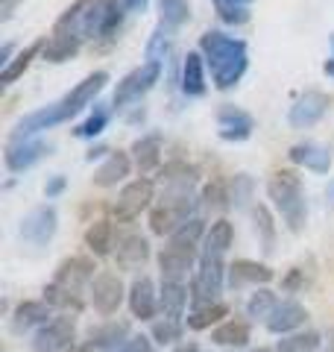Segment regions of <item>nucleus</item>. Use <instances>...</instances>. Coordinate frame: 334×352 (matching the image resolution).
Wrapping results in <instances>:
<instances>
[{
  "label": "nucleus",
  "instance_id": "f257e3e1",
  "mask_svg": "<svg viewBox=\"0 0 334 352\" xmlns=\"http://www.w3.org/2000/svg\"><path fill=\"white\" fill-rule=\"evenodd\" d=\"M197 50L203 53L217 91H232L249 71V44L226 30H205Z\"/></svg>",
  "mask_w": 334,
  "mask_h": 352
},
{
  "label": "nucleus",
  "instance_id": "f03ea898",
  "mask_svg": "<svg viewBox=\"0 0 334 352\" xmlns=\"http://www.w3.org/2000/svg\"><path fill=\"white\" fill-rule=\"evenodd\" d=\"M94 9L97 0H74L56 18L50 36H44L41 59L50 65H65L80 53L85 41H94Z\"/></svg>",
  "mask_w": 334,
  "mask_h": 352
},
{
  "label": "nucleus",
  "instance_id": "7ed1b4c3",
  "mask_svg": "<svg viewBox=\"0 0 334 352\" xmlns=\"http://www.w3.org/2000/svg\"><path fill=\"white\" fill-rule=\"evenodd\" d=\"M94 261L88 256H71L65 258L59 267H56L53 282L44 288V302H50L53 308H62V311H82L85 305V294L91 291L94 282Z\"/></svg>",
  "mask_w": 334,
  "mask_h": 352
},
{
  "label": "nucleus",
  "instance_id": "20e7f679",
  "mask_svg": "<svg viewBox=\"0 0 334 352\" xmlns=\"http://www.w3.org/2000/svg\"><path fill=\"white\" fill-rule=\"evenodd\" d=\"M267 200L276 208V214L285 220V226L291 232H302L308 223V197H305V185L302 176L296 170H276L267 179Z\"/></svg>",
  "mask_w": 334,
  "mask_h": 352
},
{
  "label": "nucleus",
  "instance_id": "39448f33",
  "mask_svg": "<svg viewBox=\"0 0 334 352\" xmlns=\"http://www.w3.org/2000/svg\"><path fill=\"white\" fill-rule=\"evenodd\" d=\"M226 276H229L226 258L199 252L197 273L191 276V308H203V305H211V302H220V294H223V288H226Z\"/></svg>",
  "mask_w": 334,
  "mask_h": 352
},
{
  "label": "nucleus",
  "instance_id": "423d86ee",
  "mask_svg": "<svg viewBox=\"0 0 334 352\" xmlns=\"http://www.w3.org/2000/svg\"><path fill=\"white\" fill-rule=\"evenodd\" d=\"M162 74H164V65L159 62H141L138 68H132L126 76H120L115 91H111V109L120 112V109L138 106L155 88V82L162 80Z\"/></svg>",
  "mask_w": 334,
  "mask_h": 352
},
{
  "label": "nucleus",
  "instance_id": "0eeeda50",
  "mask_svg": "<svg viewBox=\"0 0 334 352\" xmlns=\"http://www.w3.org/2000/svg\"><path fill=\"white\" fill-rule=\"evenodd\" d=\"M155 200V179L150 176H138V179L126 182L124 188H120L118 200H115V217L120 223H132L135 217H141V212H147Z\"/></svg>",
  "mask_w": 334,
  "mask_h": 352
},
{
  "label": "nucleus",
  "instance_id": "6e6552de",
  "mask_svg": "<svg viewBox=\"0 0 334 352\" xmlns=\"http://www.w3.org/2000/svg\"><path fill=\"white\" fill-rule=\"evenodd\" d=\"M50 153H53V144L44 141L41 135L38 138H6L3 164L9 173H27L36 168L44 156H50Z\"/></svg>",
  "mask_w": 334,
  "mask_h": 352
},
{
  "label": "nucleus",
  "instance_id": "1a4fd4ad",
  "mask_svg": "<svg viewBox=\"0 0 334 352\" xmlns=\"http://www.w3.org/2000/svg\"><path fill=\"white\" fill-rule=\"evenodd\" d=\"M56 229H59V212H56L50 203H41L21 217L18 235L30 247H47L56 235Z\"/></svg>",
  "mask_w": 334,
  "mask_h": 352
},
{
  "label": "nucleus",
  "instance_id": "9d476101",
  "mask_svg": "<svg viewBox=\"0 0 334 352\" xmlns=\"http://www.w3.org/2000/svg\"><path fill=\"white\" fill-rule=\"evenodd\" d=\"M155 185L162 188V197H194L199 185V170L185 159L164 162L155 173Z\"/></svg>",
  "mask_w": 334,
  "mask_h": 352
},
{
  "label": "nucleus",
  "instance_id": "9b49d317",
  "mask_svg": "<svg viewBox=\"0 0 334 352\" xmlns=\"http://www.w3.org/2000/svg\"><path fill=\"white\" fill-rule=\"evenodd\" d=\"M217 138L226 141V144H243V141L252 138V132L258 129V120H255L247 109H241L235 103H223L217 109Z\"/></svg>",
  "mask_w": 334,
  "mask_h": 352
},
{
  "label": "nucleus",
  "instance_id": "f8f14e48",
  "mask_svg": "<svg viewBox=\"0 0 334 352\" xmlns=\"http://www.w3.org/2000/svg\"><path fill=\"white\" fill-rule=\"evenodd\" d=\"M126 294H129V291L124 288V282H120L118 273L100 270L97 276H94V282H91V291H88V302L94 305L97 314L111 317V314H118L120 305H124Z\"/></svg>",
  "mask_w": 334,
  "mask_h": 352
},
{
  "label": "nucleus",
  "instance_id": "ddd939ff",
  "mask_svg": "<svg viewBox=\"0 0 334 352\" xmlns=\"http://www.w3.org/2000/svg\"><path fill=\"white\" fill-rule=\"evenodd\" d=\"M76 346V323L71 314L53 317L47 326H41L32 335V349L36 352H71Z\"/></svg>",
  "mask_w": 334,
  "mask_h": 352
},
{
  "label": "nucleus",
  "instance_id": "4468645a",
  "mask_svg": "<svg viewBox=\"0 0 334 352\" xmlns=\"http://www.w3.org/2000/svg\"><path fill=\"white\" fill-rule=\"evenodd\" d=\"M329 94L326 91H317V88H308L305 94H299L293 106L287 109V124H291L293 129H311V126H317L322 118H326L329 112Z\"/></svg>",
  "mask_w": 334,
  "mask_h": 352
},
{
  "label": "nucleus",
  "instance_id": "2eb2a0df",
  "mask_svg": "<svg viewBox=\"0 0 334 352\" xmlns=\"http://www.w3.org/2000/svg\"><path fill=\"white\" fill-rule=\"evenodd\" d=\"M179 91L188 100L205 97L208 91V65L199 50H188L179 65Z\"/></svg>",
  "mask_w": 334,
  "mask_h": 352
},
{
  "label": "nucleus",
  "instance_id": "dca6fc26",
  "mask_svg": "<svg viewBox=\"0 0 334 352\" xmlns=\"http://www.w3.org/2000/svg\"><path fill=\"white\" fill-rule=\"evenodd\" d=\"M287 159H291L296 168H305L311 173H329L334 164V153L329 144H322V141L305 138V141H296V144L287 150Z\"/></svg>",
  "mask_w": 334,
  "mask_h": 352
},
{
  "label": "nucleus",
  "instance_id": "f3484780",
  "mask_svg": "<svg viewBox=\"0 0 334 352\" xmlns=\"http://www.w3.org/2000/svg\"><path fill=\"white\" fill-rule=\"evenodd\" d=\"M273 267L264 261H252V258H238L229 264V276H226V285L232 291H241L252 285V288H267L273 282Z\"/></svg>",
  "mask_w": 334,
  "mask_h": 352
},
{
  "label": "nucleus",
  "instance_id": "a211bd4d",
  "mask_svg": "<svg viewBox=\"0 0 334 352\" xmlns=\"http://www.w3.org/2000/svg\"><path fill=\"white\" fill-rule=\"evenodd\" d=\"M129 156L135 162V168L141 176H147L153 170L162 168V156H164V138L162 132H147V135H141L132 141L129 147Z\"/></svg>",
  "mask_w": 334,
  "mask_h": 352
},
{
  "label": "nucleus",
  "instance_id": "6ab92c4d",
  "mask_svg": "<svg viewBox=\"0 0 334 352\" xmlns=\"http://www.w3.org/2000/svg\"><path fill=\"white\" fill-rule=\"evenodd\" d=\"M126 302H129L132 317H138V320H153V317L159 314V288L153 285L150 276H135V282L129 285Z\"/></svg>",
  "mask_w": 334,
  "mask_h": 352
},
{
  "label": "nucleus",
  "instance_id": "aec40b11",
  "mask_svg": "<svg viewBox=\"0 0 334 352\" xmlns=\"http://www.w3.org/2000/svg\"><path fill=\"white\" fill-rule=\"evenodd\" d=\"M305 320H308V311H305V305L302 302H296L293 296H287V300H278V305H276V311L267 317V329H270L273 335H291V332H296V329H302L305 326Z\"/></svg>",
  "mask_w": 334,
  "mask_h": 352
},
{
  "label": "nucleus",
  "instance_id": "412c9836",
  "mask_svg": "<svg viewBox=\"0 0 334 352\" xmlns=\"http://www.w3.org/2000/svg\"><path fill=\"white\" fill-rule=\"evenodd\" d=\"M132 168H135V162H132L129 153L111 150L109 156L100 162V168L94 170V185L97 188H115V185H120L132 173Z\"/></svg>",
  "mask_w": 334,
  "mask_h": 352
},
{
  "label": "nucleus",
  "instance_id": "4be33fe9",
  "mask_svg": "<svg viewBox=\"0 0 334 352\" xmlns=\"http://www.w3.org/2000/svg\"><path fill=\"white\" fill-rule=\"evenodd\" d=\"M159 273H162V282H185L188 276H194L197 273L194 252L164 247L159 252Z\"/></svg>",
  "mask_w": 334,
  "mask_h": 352
},
{
  "label": "nucleus",
  "instance_id": "5701e85b",
  "mask_svg": "<svg viewBox=\"0 0 334 352\" xmlns=\"http://www.w3.org/2000/svg\"><path fill=\"white\" fill-rule=\"evenodd\" d=\"M115 258L124 270H141L150 258V241L138 235V232H126L118 238V247H115Z\"/></svg>",
  "mask_w": 334,
  "mask_h": 352
},
{
  "label": "nucleus",
  "instance_id": "b1692460",
  "mask_svg": "<svg viewBox=\"0 0 334 352\" xmlns=\"http://www.w3.org/2000/svg\"><path fill=\"white\" fill-rule=\"evenodd\" d=\"M126 9L120 0H97L94 9V41H109L118 36L120 24H124Z\"/></svg>",
  "mask_w": 334,
  "mask_h": 352
},
{
  "label": "nucleus",
  "instance_id": "393cba45",
  "mask_svg": "<svg viewBox=\"0 0 334 352\" xmlns=\"http://www.w3.org/2000/svg\"><path fill=\"white\" fill-rule=\"evenodd\" d=\"M129 338H132V332H129L126 320H106V323H100V326H94L91 332H88L85 346L88 349H100V352H115Z\"/></svg>",
  "mask_w": 334,
  "mask_h": 352
},
{
  "label": "nucleus",
  "instance_id": "a878e982",
  "mask_svg": "<svg viewBox=\"0 0 334 352\" xmlns=\"http://www.w3.org/2000/svg\"><path fill=\"white\" fill-rule=\"evenodd\" d=\"M53 320V305L44 300H24L12 314L15 332H30V329H41Z\"/></svg>",
  "mask_w": 334,
  "mask_h": 352
},
{
  "label": "nucleus",
  "instance_id": "bb28decb",
  "mask_svg": "<svg viewBox=\"0 0 334 352\" xmlns=\"http://www.w3.org/2000/svg\"><path fill=\"white\" fill-rule=\"evenodd\" d=\"M191 302V291L185 288V282H162L159 288V311L170 320H182L185 308Z\"/></svg>",
  "mask_w": 334,
  "mask_h": 352
},
{
  "label": "nucleus",
  "instance_id": "cd10ccee",
  "mask_svg": "<svg viewBox=\"0 0 334 352\" xmlns=\"http://www.w3.org/2000/svg\"><path fill=\"white\" fill-rule=\"evenodd\" d=\"M41 50H44V38H36L32 44H27V47H21L15 53V59L6 65V68H0V85L9 88V85H15L21 76L27 74V68L36 59H41Z\"/></svg>",
  "mask_w": 334,
  "mask_h": 352
},
{
  "label": "nucleus",
  "instance_id": "c85d7f7f",
  "mask_svg": "<svg viewBox=\"0 0 334 352\" xmlns=\"http://www.w3.org/2000/svg\"><path fill=\"white\" fill-rule=\"evenodd\" d=\"M232 244H235V226L229 223L226 217L214 220V223L208 226L205 232V241H203V250L205 256H217V258H226V252L232 250Z\"/></svg>",
  "mask_w": 334,
  "mask_h": 352
},
{
  "label": "nucleus",
  "instance_id": "c756f323",
  "mask_svg": "<svg viewBox=\"0 0 334 352\" xmlns=\"http://www.w3.org/2000/svg\"><path fill=\"white\" fill-rule=\"evenodd\" d=\"M85 247L91 256L103 258L109 252H115V226L109 217H97L91 226L85 229Z\"/></svg>",
  "mask_w": 334,
  "mask_h": 352
},
{
  "label": "nucleus",
  "instance_id": "7c9ffc66",
  "mask_svg": "<svg viewBox=\"0 0 334 352\" xmlns=\"http://www.w3.org/2000/svg\"><path fill=\"white\" fill-rule=\"evenodd\" d=\"M176 32H179V30H173V27H167V24H155L153 36L147 38V47H144V59L164 65L167 59H170V53H173Z\"/></svg>",
  "mask_w": 334,
  "mask_h": 352
},
{
  "label": "nucleus",
  "instance_id": "2f4dec72",
  "mask_svg": "<svg viewBox=\"0 0 334 352\" xmlns=\"http://www.w3.org/2000/svg\"><path fill=\"white\" fill-rule=\"evenodd\" d=\"M211 340L217 346H229V349H241L252 340V329L247 320H223L220 326H214L211 332Z\"/></svg>",
  "mask_w": 334,
  "mask_h": 352
},
{
  "label": "nucleus",
  "instance_id": "473e14b6",
  "mask_svg": "<svg viewBox=\"0 0 334 352\" xmlns=\"http://www.w3.org/2000/svg\"><path fill=\"white\" fill-rule=\"evenodd\" d=\"M205 232H208V226H205V220L203 217H191L188 223H182L176 232L167 238V247H176V250H188V252H194L199 244L205 241Z\"/></svg>",
  "mask_w": 334,
  "mask_h": 352
},
{
  "label": "nucleus",
  "instance_id": "72a5a7b5",
  "mask_svg": "<svg viewBox=\"0 0 334 352\" xmlns=\"http://www.w3.org/2000/svg\"><path fill=\"white\" fill-rule=\"evenodd\" d=\"M111 103H103V100H97L91 109H88V115H85V120H80L76 124V129H74V135L76 138H97L100 132H103L106 126H109V120H111Z\"/></svg>",
  "mask_w": 334,
  "mask_h": 352
},
{
  "label": "nucleus",
  "instance_id": "f704fd0d",
  "mask_svg": "<svg viewBox=\"0 0 334 352\" xmlns=\"http://www.w3.org/2000/svg\"><path fill=\"white\" fill-rule=\"evenodd\" d=\"M252 223H255V235H258V244L264 252H273L276 250V220L270 206L258 203L252 208Z\"/></svg>",
  "mask_w": 334,
  "mask_h": 352
},
{
  "label": "nucleus",
  "instance_id": "c9c22d12",
  "mask_svg": "<svg viewBox=\"0 0 334 352\" xmlns=\"http://www.w3.org/2000/svg\"><path fill=\"white\" fill-rule=\"evenodd\" d=\"M229 317V305L223 302H211V305H203V308H191V314H188V329H194V332H203V329H211V326H220L223 320Z\"/></svg>",
  "mask_w": 334,
  "mask_h": 352
},
{
  "label": "nucleus",
  "instance_id": "e433bc0d",
  "mask_svg": "<svg viewBox=\"0 0 334 352\" xmlns=\"http://www.w3.org/2000/svg\"><path fill=\"white\" fill-rule=\"evenodd\" d=\"M276 305H278L276 291H270V288H255V291L249 294V300H247V305H243V308H247V317L267 323V317L276 311Z\"/></svg>",
  "mask_w": 334,
  "mask_h": 352
},
{
  "label": "nucleus",
  "instance_id": "4c0bfd02",
  "mask_svg": "<svg viewBox=\"0 0 334 352\" xmlns=\"http://www.w3.org/2000/svg\"><path fill=\"white\" fill-rule=\"evenodd\" d=\"M191 21V3L188 0H159V24L182 30Z\"/></svg>",
  "mask_w": 334,
  "mask_h": 352
},
{
  "label": "nucleus",
  "instance_id": "58836bf2",
  "mask_svg": "<svg viewBox=\"0 0 334 352\" xmlns=\"http://www.w3.org/2000/svg\"><path fill=\"white\" fill-rule=\"evenodd\" d=\"M252 197H255V179L249 173H235L229 179V200L232 206L238 208V212H243V208H249L252 203Z\"/></svg>",
  "mask_w": 334,
  "mask_h": 352
},
{
  "label": "nucleus",
  "instance_id": "ea45409f",
  "mask_svg": "<svg viewBox=\"0 0 334 352\" xmlns=\"http://www.w3.org/2000/svg\"><path fill=\"white\" fill-rule=\"evenodd\" d=\"M322 346V340L317 332H296V335H285L278 340L276 352H317Z\"/></svg>",
  "mask_w": 334,
  "mask_h": 352
},
{
  "label": "nucleus",
  "instance_id": "a19ab883",
  "mask_svg": "<svg viewBox=\"0 0 334 352\" xmlns=\"http://www.w3.org/2000/svg\"><path fill=\"white\" fill-rule=\"evenodd\" d=\"M205 208H229L232 200H229V182L226 179H211L203 185V194H199Z\"/></svg>",
  "mask_w": 334,
  "mask_h": 352
},
{
  "label": "nucleus",
  "instance_id": "79ce46f5",
  "mask_svg": "<svg viewBox=\"0 0 334 352\" xmlns=\"http://www.w3.org/2000/svg\"><path fill=\"white\" fill-rule=\"evenodd\" d=\"M217 9V18L223 21L226 27H243L249 21V6H241V3H232V0H211Z\"/></svg>",
  "mask_w": 334,
  "mask_h": 352
},
{
  "label": "nucleus",
  "instance_id": "37998d69",
  "mask_svg": "<svg viewBox=\"0 0 334 352\" xmlns=\"http://www.w3.org/2000/svg\"><path fill=\"white\" fill-rule=\"evenodd\" d=\"M153 340H159V344H176V340H182V320H170V317H164V320L153 323Z\"/></svg>",
  "mask_w": 334,
  "mask_h": 352
},
{
  "label": "nucleus",
  "instance_id": "c03bdc74",
  "mask_svg": "<svg viewBox=\"0 0 334 352\" xmlns=\"http://www.w3.org/2000/svg\"><path fill=\"white\" fill-rule=\"evenodd\" d=\"M65 191H68V179H65L62 173H53L47 182H44V197L47 200H56V197H62Z\"/></svg>",
  "mask_w": 334,
  "mask_h": 352
},
{
  "label": "nucleus",
  "instance_id": "a18cd8bd",
  "mask_svg": "<svg viewBox=\"0 0 334 352\" xmlns=\"http://www.w3.org/2000/svg\"><path fill=\"white\" fill-rule=\"evenodd\" d=\"M115 352H153V344L147 335H132L129 340H124Z\"/></svg>",
  "mask_w": 334,
  "mask_h": 352
},
{
  "label": "nucleus",
  "instance_id": "49530a36",
  "mask_svg": "<svg viewBox=\"0 0 334 352\" xmlns=\"http://www.w3.org/2000/svg\"><path fill=\"white\" fill-rule=\"evenodd\" d=\"M302 285H305L302 270H299V267H291V273H287V276H285V282H282V288H285L287 294H296L299 288H302Z\"/></svg>",
  "mask_w": 334,
  "mask_h": 352
},
{
  "label": "nucleus",
  "instance_id": "de8ad7c7",
  "mask_svg": "<svg viewBox=\"0 0 334 352\" xmlns=\"http://www.w3.org/2000/svg\"><path fill=\"white\" fill-rule=\"evenodd\" d=\"M120 3H124L126 12H132V15H141V12H147L150 0H120Z\"/></svg>",
  "mask_w": 334,
  "mask_h": 352
},
{
  "label": "nucleus",
  "instance_id": "09e8293b",
  "mask_svg": "<svg viewBox=\"0 0 334 352\" xmlns=\"http://www.w3.org/2000/svg\"><path fill=\"white\" fill-rule=\"evenodd\" d=\"M18 3H24V0H0V21H9L15 15Z\"/></svg>",
  "mask_w": 334,
  "mask_h": 352
},
{
  "label": "nucleus",
  "instance_id": "8fccbe9b",
  "mask_svg": "<svg viewBox=\"0 0 334 352\" xmlns=\"http://www.w3.org/2000/svg\"><path fill=\"white\" fill-rule=\"evenodd\" d=\"M322 74L331 76V80H334V32L329 36V59L322 62Z\"/></svg>",
  "mask_w": 334,
  "mask_h": 352
},
{
  "label": "nucleus",
  "instance_id": "3c124183",
  "mask_svg": "<svg viewBox=\"0 0 334 352\" xmlns=\"http://www.w3.org/2000/svg\"><path fill=\"white\" fill-rule=\"evenodd\" d=\"M109 153H111V150H109L106 144H94L91 150H88V153H85V162H97V159H106V156H109Z\"/></svg>",
  "mask_w": 334,
  "mask_h": 352
},
{
  "label": "nucleus",
  "instance_id": "603ef678",
  "mask_svg": "<svg viewBox=\"0 0 334 352\" xmlns=\"http://www.w3.org/2000/svg\"><path fill=\"white\" fill-rule=\"evenodd\" d=\"M12 59H15V44H9V41H6V44H3V50H0V68H6V65L12 62Z\"/></svg>",
  "mask_w": 334,
  "mask_h": 352
},
{
  "label": "nucleus",
  "instance_id": "864d4df0",
  "mask_svg": "<svg viewBox=\"0 0 334 352\" xmlns=\"http://www.w3.org/2000/svg\"><path fill=\"white\" fill-rule=\"evenodd\" d=\"M320 352H334V329H331V332H329L326 338H322V346H320Z\"/></svg>",
  "mask_w": 334,
  "mask_h": 352
},
{
  "label": "nucleus",
  "instance_id": "5fc2aeb1",
  "mask_svg": "<svg viewBox=\"0 0 334 352\" xmlns=\"http://www.w3.org/2000/svg\"><path fill=\"white\" fill-rule=\"evenodd\" d=\"M173 352H203V349H199V346L194 344V340H188V344H179V346H176Z\"/></svg>",
  "mask_w": 334,
  "mask_h": 352
},
{
  "label": "nucleus",
  "instance_id": "6e6d98bb",
  "mask_svg": "<svg viewBox=\"0 0 334 352\" xmlns=\"http://www.w3.org/2000/svg\"><path fill=\"white\" fill-rule=\"evenodd\" d=\"M71 352H94V349H88V346H74Z\"/></svg>",
  "mask_w": 334,
  "mask_h": 352
},
{
  "label": "nucleus",
  "instance_id": "4d7b16f0",
  "mask_svg": "<svg viewBox=\"0 0 334 352\" xmlns=\"http://www.w3.org/2000/svg\"><path fill=\"white\" fill-rule=\"evenodd\" d=\"M232 3H241V6H249L252 0H232Z\"/></svg>",
  "mask_w": 334,
  "mask_h": 352
},
{
  "label": "nucleus",
  "instance_id": "13d9d810",
  "mask_svg": "<svg viewBox=\"0 0 334 352\" xmlns=\"http://www.w3.org/2000/svg\"><path fill=\"white\" fill-rule=\"evenodd\" d=\"M252 352H276V349H264V346H258V349H252Z\"/></svg>",
  "mask_w": 334,
  "mask_h": 352
}]
</instances>
